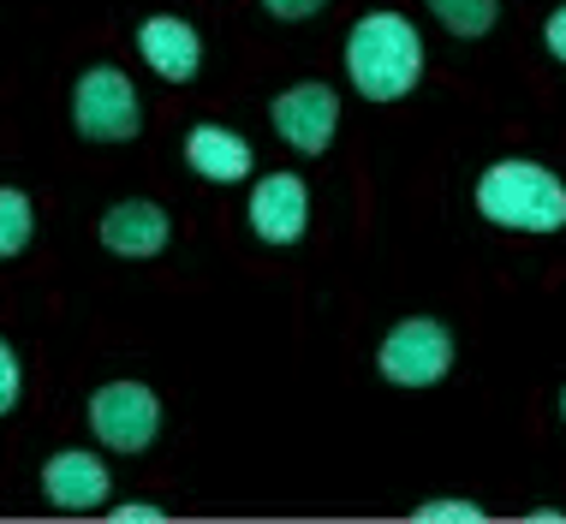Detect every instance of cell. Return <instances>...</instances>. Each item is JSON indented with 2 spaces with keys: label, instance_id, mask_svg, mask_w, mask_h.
I'll return each mask as SVG.
<instances>
[{
  "label": "cell",
  "instance_id": "obj_1",
  "mask_svg": "<svg viewBox=\"0 0 566 524\" xmlns=\"http://www.w3.org/2000/svg\"><path fill=\"white\" fill-rule=\"evenodd\" d=\"M346 78L364 102H406L423 78V30L406 12H364L346 30Z\"/></svg>",
  "mask_w": 566,
  "mask_h": 524
},
{
  "label": "cell",
  "instance_id": "obj_2",
  "mask_svg": "<svg viewBox=\"0 0 566 524\" xmlns=\"http://www.w3.org/2000/svg\"><path fill=\"white\" fill-rule=\"evenodd\" d=\"M478 214L501 233H560L566 227V185L555 167L525 161V156H501L495 167L478 174Z\"/></svg>",
  "mask_w": 566,
  "mask_h": 524
},
{
  "label": "cell",
  "instance_id": "obj_3",
  "mask_svg": "<svg viewBox=\"0 0 566 524\" xmlns=\"http://www.w3.org/2000/svg\"><path fill=\"white\" fill-rule=\"evenodd\" d=\"M72 132L84 144H132L144 132V102H137V84L119 66H84L78 84H72Z\"/></svg>",
  "mask_w": 566,
  "mask_h": 524
},
{
  "label": "cell",
  "instance_id": "obj_4",
  "mask_svg": "<svg viewBox=\"0 0 566 524\" xmlns=\"http://www.w3.org/2000/svg\"><path fill=\"white\" fill-rule=\"evenodd\" d=\"M376 369H381V381H394V388H436V381H448V369H453V334L441 328L436 316L394 322V328L381 334V346H376Z\"/></svg>",
  "mask_w": 566,
  "mask_h": 524
},
{
  "label": "cell",
  "instance_id": "obj_5",
  "mask_svg": "<svg viewBox=\"0 0 566 524\" xmlns=\"http://www.w3.org/2000/svg\"><path fill=\"white\" fill-rule=\"evenodd\" d=\"M84 418H90L102 447H114V453H144V447L161 436V399H156V388H144V381H102V388L90 394Z\"/></svg>",
  "mask_w": 566,
  "mask_h": 524
},
{
  "label": "cell",
  "instance_id": "obj_6",
  "mask_svg": "<svg viewBox=\"0 0 566 524\" xmlns=\"http://www.w3.org/2000/svg\"><path fill=\"white\" fill-rule=\"evenodd\" d=\"M269 126L281 137L286 149H298V156H323L334 144V132H340V96H334V84H293L281 90V96L269 102Z\"/></svg>",
  "mask_w": 566,
  "mask_h": 524
},
{
  "label": "cell",
  "instance_id": "obj_7",
  "mask_svg": "<svg viewBox=\"0 0 566 524\" xmlns=\"http://www.w3.org/2000/svg\"><path fill=\"white\" fill-rule=\"evenodd\" d=\"M244 221L263 244H298L311 233V185L298 174H269L251 185V203H244Z\"/></svg>",
  "mask_w": 566,
  "mask_h": 524
},
{
  "label": "cell",
  "instance_id": "obj_8",
  "mask_svg": "<svg viewBox=\"0 0 566 524\" xmlns=\"http://www.w3.org/2000/svg\"><path fill=\"white\" fill-rule=\"evenodd\" d=\"M96 239H102V251H114L126 262H144V256L167 251L174 221H167V209L149 203V197H119V203L96 221Z\"/></svg>",
  "mask_w": 566,
  "mask_h": 524
},
{
  "label": "cell",
  "instance_id": "obj_9",
  "mask_svg": "<svg viewBox=\"0 0 566 524\" xmlns=\"http://www.w3.org/2000/svg\"><path fill=\"white\" fill-rule=\"evenodd\" d=\"M137 54H144V66L167 84H191L197 72H203V36H197L179 12H149V19L137 24Z\"/></svg>",
  "mask_w": 566,
  "mask_h": 524
},
{
  "label": "cell",
  "instance_id": "obj_10",
  "mask_svg": "<svg viewBox=\"0 0 566 524\" xmlns=\"http://www.w3.org/2000/svg\"><path fill=\"white\" fill-rule=\"evenodd\" d=\"M42 495L60 513H96L108 501V465L84 447H60V453L42 465Z\"/></svg>",
  "mask_w": 566,
  "mask_h": 524
},
{
  "label": "cell",
  "instance_id": "obj_11",
  "mask_svg": "<svg viewBox=\"0 0 566 524\" xmlns=\"http://www.w3.org/2000/svg\"><path fill=\"white\" fill-rule=\"evenodd\" d=\"M186 161H191V174L209 179V185H239L244 174H251L256 156H251V144H244L233 126L203 119V126L186 132Z\"/></svg>",
  "mask_w": 566,
  "mask_h": 524
},
{
  "label": "cell",
  "instance_id": "obj_12",
  "mask_svg": "<svg viewBox=\"0 0 566 524\" xmlns=\"http://www.w3.org/2000/svg\"><path fill=\"white\" fill-rule=\"evenodd\" d=\"M430 19L459 42H483L501 19V0H430Z\"/></svg>",
  "mask_w": 566,
  "mask_h": 524
},
{
  "label": "cell",
  "instance_id": "obj_13",
  "mask_svg": "<svg viewBox=\"0 0 566 524\" xmlns=\"http://www.w3.org/2000/svg\"><path fill=\"white\" fill-rule=\"evenodd\" d=\"M30 239H36V203H30L19 185H0V262L19 256Z\"/></svg>",
  "mask_w": 566,
  "mask_h": 524
},
{
  "label": "cell",
  "instance_id": "obj_14",
  "mask_svg": "<svg viewBox=\"0 0 566 524\" xmlns=\"http://www.w3.org/2000/svg\"><path fill=\"white\" fill-rule=\"evenodd\" d=\"M423 524H483V506L478 501H459V495H436V501H418L411 506Z\"/></svg>",
  "mask_w": 566,
  "mask_h": 524
},
{
  "label": "cell",
  "instance_id": "obj_15",
  "mask_svg": "<svg viewBox=\"0 0 566 524\" xmlns=\"http://www.w3.org/2000/svg\"><path fill=\"white\" fill-rule=\"evenodd\" d=\"M24 399V369H19V352L0 340V418H12Z\"/></svg>",
  "mask_w": 566,
  "mask_h": 524
},
{
  "label": "cell",
  "instance_id": "obj_16",
  "mask_svg": "<svg viewBox=\"0 0 566 524\" xmlns=\"http://www.w3.org/2000/svg\"><path fill=\"white\" fill-rule=\"evenodd\" d=\"M328 0H263V12L269 19H281V24H304V19H316Z\"/></svg>",
  "mask_w": 566,
  "mask_h": 524
},
{
  "label": "cell",
  "instance_id": "obj_17",
  "mask_svg": "<svg viewBox=\"0 0 566 524\" xmlns=\"http://www.w3.org/2000/svg\"><path fill=\"white\" fill-rule=\"evenodd\" d=\"M543 42H548V54L566 66V7H555V12L543 19Z\"/></svg>",
  "mask_w": 566,
  "mask_h": 524
},
{
  "label": "cell",
  "instance_id": "obj_18",
  "mask_svg": "<svg viewBox=\"0 0 566 524\" xmlns=\"http://www.w3.org/2000/svg\"><path fill=\"white\" fill-rule=\"evenodd\" d=\"M114 518H119V524H137V518H144V524H161L167 506H156V501H126V506H114Z\"/></svg>",
  "mask_w": 566,
  "mask_h": 524
},
{
  "label": "cell",
  "instance_id": "obj_19",
  "mask_svg": "<svg viewBox=\"0 0 566 524\" xmlns=\"http://www.w3.org/2000/svg\"><path fill=\"white\" fill-rule=\"evenodd\" d=\"M560 418H566V388H560Z\"/></svg>",
  "mask_w": 566,
  "mask_h": 524
}]
</instances>
